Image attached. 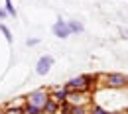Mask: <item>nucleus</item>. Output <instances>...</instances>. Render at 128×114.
I'll return each mask as SVG.
<instances>
[{
    "label": "nucleus",
    "mask_w": 128,
    "mask_h": 114,
    "mask_svg": "<svg viewBox=\"0 0 128 114\" xmlns=\"http://www.w3.org/2000/svg\"><path fill=\"white\" fill-rule=\"evenodd\" d=\"M96 77L93 75H79V77H73L71 81L65 85V89H67V93H87V91H91V87H93V81H95Z\"/></svg>",
    "instance_id": "1"
},
{
    "label": "nucleus",
    "mask_w": 128,
    "mask_h": 114,
    "mask_svg": "<svg viewBox=\"0 0 128 114\" xmlns=\"http://www.w3.org/2000/svg\"><path fill=\"white\" fill-rule=\"evenodd\" d=\"M49 100V93L46 91V89H38V91H34V93H30L28 97H26V102L28 104H32V106H36V108H44V104Z\"/></svg>",
    "instance_id": "2"
},
{
    "label": "nucleus",
    "mask_w": 128,
    "mask_h": 114,
    "mask_svg": "<svg viewBox=\"0 0 128 114\" xmlns=\"http://www.w3.org/2000/svg\"><path fill=\"white\" fill-rule=\"evenodd\" d=\"M104 85L110 87V89H122L124 85H128L126 75H122V73H108V75H104Z\"/></svg>",
    "instance_id": "3"
},
{
    "label": "nucleus",
    "mask_w": 128,
    "mask_h": 114,
    "mask_svg": "<svg viewBox=\"0 0 128 114\" xmlns=\"http://www.w3.org/2000/svg\"><path fill=\"white\" fill-rule=\"evenodd\" d=\"M53 65V57L51 55H44V57H40V61H38V65H36V73L38 75H46L49 69Z\"/></svg>",
    "instance_id": "4"
},
{
    "label": "nucleus",
    "mask_w": 128,
    "mask_h": 114,
    "mask_svg": "<svg viewBox=\"0 0 128 114\" xmlns=\"http://www.w3.org/2000/svg\"><path fill=\"white\" fill-rule=\"evenodd\" d=\"M67 97H69V93H67V89H61V87H55L51 93H49V98L53 100V102H57V104H63L67 102Z\"/></svg>",
    "instance_id": "5"
},
{
    "label": "nucleus",
    "mask_w": 128,
    "mask_h": 114,
    "mask_svg": "<svg viewBox=\"0 0 128 114\" xmlns=\"http://www.w3.org/2000/svg\"><path fill=\"white\" fill-rule=\"evenodd\" d=\"M53 33H55L57 37H61V39H63V37H67V35L71 33V32H69V26H67V22L59 18V20L53 24Z\"/></svg>",
    "instance_id": "6"
},
{
    "label": "nucleus",
    "mask_w": 128,
    "mask_h": 114,
    "mask_svg": "<svg viewBox=\"0 0 128 114\" xmlns=\"http://www.w3.org/2000/svg\"><path fill=\"white\" fill-rule=\"evenodd\" d=\"M42 110H44L46 114H59V104H57V102H53V100L49 98L48 102L44 104V108H42Z\"/></svg>",
    "instance_id": "7"
},
{
    "label": "nucleus",
    "mask_w": 128,
    "mask_h": 114,
    "mask_svg": "<svg viewBox=\"0 0 128 114\" xmlns=\"http://www.w3.org/2000/svg\"><path fill=\"white\" fill-rule=\"evenodd\" d=\"M67 26H69V32H83V24L77 22V20H73V22H67Z\"/></svg>",
    "instance_id": "8"
},
{
    "label": "nucleus",
    "mask_w": 128,
    "mask_h": 114,
    "mask_svg": "<svg viewBox=\"0 0 128 114\" xmlns=\"http://www.w3.org/2000/svg\"><path fill=\"white\" fill-rule=\"evenodd\" d=\"M71 114H89V108H87V106H83V104H73Z\"/></svg>",
    "instance_id": "9"
},
{
    "label": "nucleus",
    "mask_w": 128,
    "mask_h": 114,
    "mask_svg": "<svg viewBox=\"0 0 128 114\" xmlns=\"http://www.w3.org/2000/svg\"><path fill=\"white\" fill-rule=\"evenodd\" d=\"M71 108H73L71 102H63V104H59V114H71Z\"/></svg>",
    "instance_id": "10"
},
{
    "label": "nucleus",
    "mask_w": 128,
    "mask_h": 114,
    "mask_svg": "<svg viewBox=\"0 0 128 114\" xmlns=\"http://www.w3.org/2000/svg\"><path fill=\"white\" fill-rule=\"evenodd\" d=\"M0 32L4 33V37H6V41H8V43H12V32H10L4 24H0Z\"/></svg>",
    "instance_id": "11"
},
{
    "label": "nucleus",
    "mask_w": 128,
    "mask_h": 114,
    "mask_svg": "<svg viewBox=\"0 0 128 114\" xmlns=\"http://www.w3.org/2000/svg\"><path fill=\"white\" fill-rule=\"evenodd\" d=\"M24 112H26V114H38V112H42V110H40V108H36V106H32V104H28V102H26V104H24Z\"/></svg>",
    "instance_id": "12"
},
{
    "label": "nucleus",
    "mask_w": 128,
    "mask_h": 114,
    "mask_svg": "<svg viewBox=\"0 0 128 114\" xmlns=\"http://www.w3.org/2000/svg\"><path fill=\"white\" fill-rule=\"evenodd\" d=\"M22 112H24V106H14V108L8 106L6 108V114H22Z\"/></svg>",
    "instance_id": "13"
},
{
    "label": "nucleus",
    "mask_w": 128,
    "mask_h": 114,
    "mask_svg": "<svg viewBox=\"0 0 128 114\" xmlns=\"http://www.w3.org/2000/svg\"><path fill=\"white\" fill-rule=\"evenodd\" d=\"M6 12H8L10 16H16V10H14V6H12V0H6Z\"/></svg>",
    "instance_id": "14"
},
{
    "label": "nucleus",
    "mask_w": 128,
    "mask_h": 114,
    "mask_svg": "<svg viewBox=\"0 0 128 114\" xmlns=\"http://www.w3.org/2000/svg\"><path fill=\"white\" fill-rule=\"evenodd\" d=\"M26 43H28V45H38V43H40V39H28Z\"/></svg>",
    "instance_id": "15"
},
{
    "label": "nucleus",
    "mask_w": 128,
    "mask_h": 114,
    "mask_svg": "<svg viewBox=\"0 0 128 114\" xmlns=\"http://www.w3.org/2000/svg\"><path fill=\"white\" fill-rule=\"evenodd\" d=\"M8 16V12H6V10H0V18H6Z\"/></svg>",
    "instance_id": "16"
},
{
    "label": "nucleus",
    "mask_w": 128,
    "mask_h": 114,
    "mask_svg": "<svg viewBox=\"0 0 128 114\" xmlns=\"http://www.w3.org/2000/svg\"><path fill=\"white\" fill-rule=\"evenodd\" d=\"M124 35H126V37H128V30H124Z\"/></svg>",
    "instance_id": "17"
},
{
    "label": "nucleus",
    "mask_w": 128,
    "mask_h": 114,
    "mask_svg": "<svg viewBox=\"0 0 128 114\" xmlns=\"http://www.w3.org/2000/svg\"><path fill=\"white\" fill-rule=\"evenodd\" d=\"M0 114H6V110H0Z\"/></svg>",
    "instance_id": "18"
},
{
    "label": "nucleus",
    "mask_w": 128,
    "mask_h": 114,
    "mask_svg": "<svg viewBox=\"0 0 128 114\" xmlns=\"http://www.w3.org/2000/svg\"><path fill=\"white\" fill-rule=\"evenodd\" d=\"M38 114H46V112H44V110H42V112H38Z\"/></svg>",
    "instance_id": "19"
},
{
    "label": "nucleus",
    "mask_w": 128,
    "mask_h": 114,
    "mask_svg": "<svg viewBox=\"0 0 128 114\" xmlns=\"http://www.w3.org/2000/svg\"><path fill=\"white\" fill-rule=\"evenodd\" d=\"M22 114H26V112H22Z\"/></svg>",
    "instance_id": "20"
}]
</instances>
